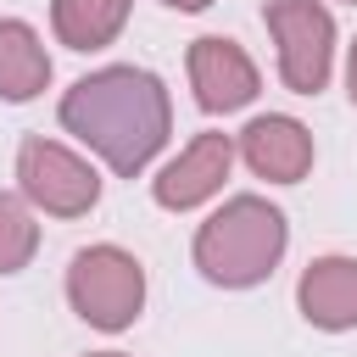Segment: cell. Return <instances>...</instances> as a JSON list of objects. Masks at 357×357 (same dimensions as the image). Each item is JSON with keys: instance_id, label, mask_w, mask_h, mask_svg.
I'll return each mask as SVG.
<instances>
[{"instance_id": "cell-13", "label": "cell", "mask_w": 357, "mask_h": 357, "mask_svg": "<svg viewBox=\"0 0 357 357\" xmlns=\"http://www.w3.org/2000/svg\"><path fill=\"white\" fill-rule=\"evenodd\" d=\"M346 95H351V106H357V45H351V56H346Z\"/></svg>"}, {"instance_id": "cell-11", "label": "cell", "mask_w": 357, "mask_h": 357, "mask_svg": "<svg viewBox=\"0 0 357 357\" xmlns=\"http://www.w3.org/2000/svg\"><path fill=\"white\" fill-rule=\"evenodd\" d=\"M134 0H50V28L67 50H100L123 33Z\"/></svg>"}, {"instance_id": "cell-8", "label": "cell", "mask_w": 357, "mask_h": 357, "mask_svg": "<svg viewBox=\"0 0 357 357\" xmlns=\"http://www.w3.org/2000/svg\"><path fill=\"white\" fill-rule=\"evenodd\" d=\"M234 151H240L245 167H251L257 178H268V184H296V178H307V167H312V134H307V123H296V117H284V112L251 117V123L240 128V145H234Z\"/></svg>"}, {"instance_id": "cell-15", "label": "cell", "mask_w": 357, "mask_h": 357, "mask_svg": "<svg viewBox=\"0 0 357 357\" xmlns=\"http://www.w3.org/2000/svg\"><path fill=\"white\" fill-rule=\"evenodd\" d=\"M89 357H123V351H89Z\"/></svg>"}, {"instance_id": "cell-7", "label": "cell", "mask_w": 357, "mask_h": 357, "mask_svg": "<svg viewBox=\"0 0 357 357\" xmlns=\"http://www.w3.org/2000/svg\"><path fill=\"white\" fill-rule=\"evenodd\" d=\"M229 167H234V139L206 128V134H195V139L151 178V195H156V206H167V212H190V206H201V201H212V195L223 190Z\"/></svg>"}, {"instance_id": "cell-4", "label": "cell", "mask_w": 357, "mask_h": 357, "mask_svg": "<svg viewBox=\"0 0 357 357\" xmlns=\"http://www.w3.org/2000/svg\"><path fill=\"white\" fill-rule=\"evenodd\" d=\"M268 33L279 45V78L296 95H318L335 67V17L324 0H268Z\"/></svg>"}, {"instance_id": "cell-9", "label": "cell", "mask_w": 357, "mask_h": 357, "mask_svg": "<svg viewBox=\"0 0 357 357\" xmlns=\"http://www.w3.org/2000/svg\"><path fill=\"white\" fill-rule=\"evenodd\" d=\"M296 307L312 329H357V257H312Z\"/></svg>"}, {"instance_id": "cell-5", "label": "cell", "mask_w": 357, "mask_h": 357, "mask_svg": "<svg viewBox=\"0 0 357 357\" xmlns=\"http://www.w3.org/2000/svg\"><path fill=\"white\" fill-rule=\"evenodd\" d=\"M17 190H22V201H33L50 218H84L100 201V173L78 151L33 134L17 151Z\"/></svg>"}, {"instance_id": "cell-2", "label": "cell", "mask_w": 357, "mask_h": 357, "mask_svg": "<svg viewBox=\"0 0 357 357\" xmlns=\"http://www.w3.org/2000/svg\"><path fill=\"white\" fill-rule=\"evenodd\" d=\"M284 245H290L284 212L268 206L262 195H234L195 229V268L223 290H251L279 268Z\"/></svg>"}, {"instance_id": "cell-14", "label": "cell", "mask_w": 357, "mask_h": 357, "mask_svg": "<svg viewBox=\"0 0 357 357\" xmlns=\"http://www.w3.org/2000/svg\"><path fill=\"white\" fill-rule=\"evenodd\" d=\"M162 6H173V11H206L212 0H162Z\"/></svg>"}, {"instance_id": "cell-12", "label": "cell", "mask_w": 357, "mask_h": 357, "mask_svg": "<svg viewBox=\"0 0 357 357\" xmlns=\"http://www.w3.org/2000/svg\"><path fill=\"white\" fill-rule=\"evenodd\" d=\"M33 251H39V223H33V212H28L17 195L0 190V273L28 268Z\"/></svg>"}, {"instance_id": "cell-1", "label": "cell", "mask_w": 357, "mask_h": 357, "mask_svg": "<svg viewBox=\"0 0 357 357\" xmlns=\"http://www.w3.org/2000/svg\"><path fill=\"white\" fill-rule=\"evenodd\" d=\"M61 128L78 134L117 178H134L167 145L173 100L167 84L145 67H100L61 95Z\"/></svg>"}, {"instance_id": "cell-6", "label": "cell", "mask_w": 357, "mask_h": 357, "mask_svg": "<svg viewBox=\"0 0 357 357\" xmlns=\"http://www.w3.org/2000/svg\"><path fill=\"white\" fill-rule=\"evenodd\" d=\"M190 89H195V106L201 112H240L257 100L262 78H257V61L223 39V33H201L190 45Z\"/></svg>"}, {"instance_id": "cell-3", "label": "cell", "mask_w": 357, "mask_h": 357, "mask_svg": "<svg viewBox=\"0 0 357 357\" xmlns=\"http://www.w3.org/2000/svg\"><path fill=\"white\" fill-rule=\"evenodd\" d=\"M67 301L89 329H128L145 307V268L123 245H84L67 268Z\"/></svg>"}, {"instance_id": "cell-10", "label": "cell", "mask_w": 357, "mask_h": 357, "mask_svg": "<svg viewBox=\"0 0 357 357\" xmlns=\"http://www.w3.org/2000/svg\"><path fill=\"white\" fill-rule=\"evenodd\" d=\"M50 84V56L39 33L17 17H0V100H33Z\"/></svg>"}, {"instance_id": "cell-16", "label": "cell", "mask_w": 357, "mask_h": 357, "mask_svg": "<svg viewBox=\"0 0 357 357\" xmlns=\"http://www.w3.org/2000/svg\"><path fill=\"white\" fill-rule=\"evenodd\" d=\"M346 6H357V0H346Z\"/></svg>"}]
</instances>
